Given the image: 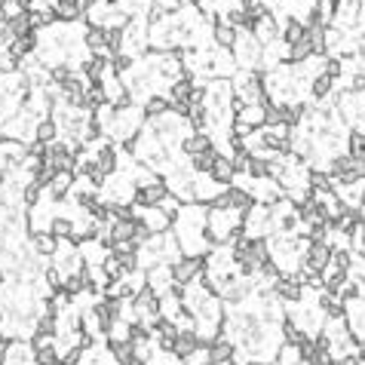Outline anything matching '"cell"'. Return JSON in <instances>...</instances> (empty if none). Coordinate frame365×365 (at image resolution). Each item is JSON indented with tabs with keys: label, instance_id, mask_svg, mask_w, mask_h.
<instances>
[{
	"label": "cell",
	"instance_id": "6da1fadb",
	"mask_svg": "<svg viewBox=\"0 0 365 365\" xmlns=\"http://www.w3.org/2000/svg\"><path fill=\"white\" fill-rule=\"evenodd\" d=\"M261 52H264V46L258 43V37L246 31V34H240L237 37V43L230 46V55H233V62L240 64V68H246V71H255L258 64H261Z\"/></svg>",
	"mask_w": 365,
	"mask_h": 365
},
{
	"label": "cell",
	"instance_id": "7a4b0ae2",
	"mask_svg": "<svg viewBox=\"0 0 365 365\" xmlns=\"http://www.w3.org/2000/svg\"><path fill=\"white\" fill-rule=\"evenodd\" d=\"M160 320V295H154L151 288H142L135 298H133V322H145L147 329Z\"/></svg>",
	"mask_w": 365,
	"mask_h": 365
},
{
	"label": "cell",
	"instance_id": "3957f363",
	"mask_svg": "<svg viewBox=\"0 0 365 365\" xmlns=\"http://www.w3.org/2000/svg\"><path fill=\"white\" fill-rule=\"evenodd\" d=\"M169 267H172V283L181 288L206 274V255H181L179 261H172Z\"/></svg>",
	"mask_w": 365,
	"mask_h": 365
},
{
	"label": "cell",
	"instance_id": "277c9868",
	"mask_svg": "<svg viewBox=\"0 0 365 365\" xmlns=\"http://www.w3.org/2000/svg\"><path fill=\"white\" fill-rule=\"evenodd\" d=\"M193 92H196V80L184 71L179 80L169 83V96H166V99L172 101V108L179 111V114H184V111L191 108V101H193Z\"/></svg>",
	"mask_w": 365,
	"mask_h": 365
},
{
	"label": "cell",
	"instance_id": "5b68a950",
	"mask_svg": "<svg viewBox=\"0 0 365 365\" xmlns=\"http://www.w3.org/2000/svg\"><path fill=\"white\" fill-rule=\"evenodd\" d=\"M169 193V184H166V179H151L147 184H138L135 187V196H133V203L135 206H160V200Z\"/></svg>",
	"mask_w": 365,
	"mask_h": 365
},
{
	"label": "cell",
	"instance_id": "8992f818",
	"mask_svg": "<svg viewBox=\"0 0 365 365\" xmlns=\"http://www.w3.org/2000/svg\"><path fill=\"white\" fill-rule=\"evenodd\" d=\"M196 347H203V338L196 335V329H179V335H175V344H172V356L175 359H184V356H191Z\"/></svg>",
	"mask_w": 365,
	"mask_h": 365
},
{
	"label": "cell",
	"instance_id": "52a82bcc",
	"mask_svg": "<svg viewBox=\"0 0 365 365\" xmlns=\"http://www.w3.org/2000/svg\"><path fill=\"white\" fill-rule=\"evenodd\" d=\"M206 350H209V365L233 362V356H237V344H233L230 338H221V335L206 344Z\"/></svg>",
	"mask_w": 365,
	"mask_h": 365
},
{
	"label": "cell",
	"instance_id": "ba28073f",
	"mask_svg": "<svg viewBox=\"0 0 365 365\" xmlns=\"http://www.w3.org/2000/svg\"><path fill=\"white\" fill-rule=\"evenodd\" d=\"M28 246H31L34 255L52 258V252L59 249V240H55L50 230H31V237H28Z\"/></svg>",
	"mask_w": 365,
	"mask_h": 365
},
{
	"label": "cell",
	"instance_id": "9c48e42d",
	"mask_svg": "<svg viewBox=\"0 0 365 365\" xmlns=\"http://www.w3.org/2000/svg\"><path fill=\"white\" fill-rule=\"evenodd\" d=\"M252 34L258 37V43H261V46H267V43L279 40V22H276V16H274V13L261 16L258 22H255V28H252Z\"/></svg>",
	"mask_w": 365,
	"mask_h": 365
},
{
	"label": "cell",
	"instance_id": "30bf717a",
	"mask_svg": "<svg viewBox=\"0 0 365 365\" xmlns=\"http://www.w3.org/2000/svg\"><path fill=\"white\" fill-rule=\"evenodd\" d=\"M237 37H240V31L233 28L230 22H224V18H215V25H212V40H215V46L218 50H230L233 43H237Z\"/></svg>",
	"mask_w": 365,
	"mask_h": 365
},
{
	"label": "cell",
	"instance_id": "8fae6325",
	"mask_svg": "<svg viewBox=\"0 0 365 365\" xmlns=\"http://www.w3.org/2000/svg\"><path fill=\"white\" fill-rule=\"evenodd\" d=\"M172 111V101L163 96V92H154V96H147L145 101H142V114L147 117V120H157V117H163V114H169Z\"/></svg>",
	"mask_w": 365,
	"mask_h": 365
},
{
	"label": "cell",
	"instance_id": "7c38bea8",
	"mask_svg": "<svg viewBox=\"0 0 365 365\" xmlns=\"http://www.w3.org/2000/svg\"><path fill=\"white\" fill-rule=\"evenodd\" d=\"M52 13H55V22H62V25H74L77 18H83L80 0H59V4L52 6Z\"/></svg>",
	"mask_w": 365,
	"mask_h": 365
},
{
	"label": "cell",
	"instance_id": "4fadbf2b",
	"mask_svg": "<svg viewBox=\"0 0 365 365\" xmlns=\"http://www.w3.org/2000/svg\"><path fill=\"white\" fill-rule=\"evenodd\" d=\"M111 356H114V362L120 365H138V356H135V344L123 338V341H111Z\"/></svg>",
	"mask_w": 365,
	"mask_h": 365
},
{
	"label": "cell",
	"instance_id": "5bb4252c",
	"mask_svg": "<svg viewBox=\"0 0 365 365\" xmlns=\"http://www.w3.org/2000/svg\"><path fill=\"white\" fill-rule=\"evenodd\" d=\"M209 175H212V179L218 181L221 187L233 184V175H237V169H233V160H230V157H218V160H215V166L209 169Z\"/></svg>",
	"mask_w": 365,
	"mask_h": 365
},
{
	"label": "cell",
	"instance_id": "9a60e30c",
	"mask_svg": "<svg viewBox=\"0 0 365 365\" xmlns=\"http://www.w3.org/2000/svg\"><path fill=\"white\" fill-rule=\"evenodd\" d=\"M181 147H184V154H187V157H193V154H203V151H209V147H215V145H212V138L206 135L203 129H196V133H191V135L184 138V142H181Z\"/></svg>",
	"mask_w": 365,
	"mask_h": 365
},
{
	"label": "cell",
	"instance_id": "2e32d148",
	"mask_svg": "<svg viewBox=\"0 0 365 365\" xmlns=\"http://www.w3.org/2000/svg\"><path fill=\"white\" fill-rule=\"evenodd\" d=\"M59 138V123H55L52 117H40L37 120V133H34V142H43V145H50Z\"/></svg>",
	"mask_w": 365,
	"mask_h": 365
},
{
	"label": "cell",
	"instance_id": "e0dca14e",
	"mask_svg": "<svg viewBox=\"0 0 365 365\" xmlns=\"http://www.w3.org/2000/svg\"><path fill=\"white\" fill-rule=\"evenodd\" d=\"M83 43H86L89 52H105V28L89 25L86 31H83Z\"/></svg>",
	"mask_w": 365,
	"mask_h": 365
},
{
	"label": "cell",
	"instance_id": "ac0fdd59",
	"mask_svg": "<svg viewBox=\"0 0 365 365\" xmlns=\"http://www.w3.org/2000/svg\"><path fill=\"white\" fill-rule=\"evenodd\" d=\"M218 157H221V154L215 151V147H209V151H203V154H193V157H191V169H193V172H209Z\"/></svg>",
	"mask_w": 365,
	"mask_h": 365
},
{
	"label": "cell",
	"instance_id": "d6986e66",
	"mask_svg": "<svg viewBox=\"0 0 365 365\" xmlns=\"http://www.w3.org/2000/svg\"><path fill=\"white\" fill-rule=\"evenodd\" d=\"M332 86H335V80H332V77H325V74L320 71V74H316V77L310 80V96L322 101V99L332 92Z\"/></svg>",
	"mask_w": 365,
	"mask_h": 365
},
{
	"label": "cell",
	"instance_id": "ffe728a7",
	"mask_svg": "<svg viewBox=\"0 0 365 365\" xmlns=\"http://www.w3.org/2000/svg\"><path fill=\"white\" fill-rule=\"evenodd\" d=\"M50 233L55 240H71L74 237V228H71V218H64V215H55L52 224H50Z\"/></svg>",
	"mask_w": 365,
	"mask_h": 365
},
{
	"label": "cell",
	"instance_id": "44dd1931",
	"mask_svg": "<svg viewBox=\"0 0 365 365\" xmlns=\"http://www.w3.org/2000/svg\"><path fill=\"white\" fill-rule=\"evenodd\" d=\"M347 147H350V157H365V133L362 129H353L350 138H347Z\"/></svg>",
	"mask_w": 365,
	"mask_h": 365
},
{
	"label": "cell",
	"instance_id": "7402d4cb",
	"mask_svg": "<svg viewBox=\"0 0 365 365\" xmlns=\"http://www.w3.org/2000/svg\"><path fill=\"white\" fill-rule=\"evenodd\" d=\"M322 74H325V77H332V80H338L341 74H344V62L338 59V55H332V59H325V64H322Z\"/></svg>",
	"mask_w": 365,
	"mask_h": 365
},
{
	"label": "cell",
	"instance_id": "603a6c76",
	"mask_svg": "<svg viewBox=\"0 0 365 365\" xmlns=\"http://www.w3.org/2000/svg\"><path fill=\"white\" fill-rule=\"evenodd\" d=\"M160 209L169 215V218H175V215H179V209H181V200H179L175 193H166L163 200H160Z\"/></svg>",
	"mask_w": 365,
	"mask_h": 365
},
{
	"label": "cell",
	"instance_id": "cb8c5ba5",
	"mask_svg": "<svg viewBox=\"0 0 365 365\" xmlns=\"http://www.w3.org/2000/svg\"><path fill=\"white\" fill-rule=\"evenodd\" d=\"M151 237H154V233L147 230V224L145 221H135V230H133V242H135V246H145Z\"/></svg>",
	"mask_w": 365,
	"mask_h": 365
},
{
	"label": "cell",
	"instance_id": "d4e9b609",
	"mask_svg": "<svg viewBox=\"0 0 365 365\" xmlns=\"http://www.w3.org/2000/svg\"><path fill=\"white\" fill-rule=\"evenodd\" d=\"M350 86H353V92H365V71L353 74V83H350Z\"/></svg>",
	"mask_w": 365,
	"mask_h": 365
},
{
	"label": "cell",
	"instance_id": "484cf974",
	"mask_svg": "<svg viewBox=\"0 0 365 365\" xmlns=\"http://www.w3.org/2000/svg\"><path fill=\"white\" fill-rule=\"evenodd\" d=\"M249 365H267V362H258V359H255V362H249Z\"/></svg>",
	"mask_w": 365,
	"mask_h": 365
},
{
	"label": "cell",
	"instance_id": "4316f807",
	"mask_svg": "<svg viewBox=\"0 0 365 365\" xmlns=\"http://www.w3.org/2000/svg\"><path fill=\"white\" fill-rule=\"evenodd\" d=\"M151 4H163V0H151Z\"/></svg>",
	"mask_w": 365,
	"mask_h": 365
},
{
	"label": "cell",
	"instance_id": "83f0119b",
	"mask_svg": "<svg viewBox=\"0 0 365 365\" xmlns=\"http://www.w3.org/2000/svg\"><path fill=\"white\" fill-rule=\"evenodd\" d=\"M111 365H120V362H111Z\"/></svg>",
	"mask_w": 365,
	"mask_h": 365
},
{
	"label": "cell",
	"instance_id": "f1b7e54d",
	"mask_svg": "<svg viewBox=\"0 0 365 365\" xmlns=\"http://www.w3.org/2000/svg\"><path fill=\"white\" fill-rule=\"evenodd\" d=\"M362 6H365V0H362Z\"/></svg>",
	"mask_w": 365,
	"mask_h": 365
}]
</instances>
